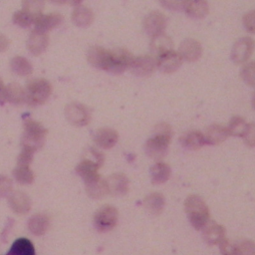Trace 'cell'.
Wrapping results in <instances>:
<instances>
[{
	"label": "cell",
	"mask_w": 255,
	"mask_h": 255,
	"mask_svg": "<svg viewBox=\"0 0 255 255\" xmlns=\"http://www.w3.org/2000/svg\"><path fill=\"white\" fill-rule=\"evenodd\" d=\"M240 74H241V78L245 83L255 87V61L246 63L242 67Z\"/></svg>",
	"instance_id": "cell-35"
},
{
	"label": "cell",
	"mask_w": 255,
	"mask_h": 255,
	"mask_svg": "<svg viewBox=\"0 0 255 255\" xmlns=\"http://www.w3.org/2000/svg\"><path fill=\"white\" fill-rule=\"evenodd\" d=\"M235 255H255V243L250 240L235 242Z\"/></svg>",
	"instance_id": "cell-36"
},
{
	"label": "cell",
	"mask_w": 255,
	"mask_h": 255,
	"mask_svg": "<svg viewBox=\"0 0 255 255\" xmlns=\"http://www.w3.org/2000/svg\"><path fill=\"white\" fill-rule=\"evenodd\" d=\"M178 54L182 60L193 62L200 58L202 54L201 44L195 39H185L181 42L178 50Z\"/></svg>",
	"instance_id": "cell-13"
},
{
	"label": "cell",
	"mask_w": 255,
	"mask_h": 255,
	"mask_svg": "<svg viewBox=\"0 0 255 255\" xmlns=\"http://www.w3.org/2000/svg\"><path fill=\"white\" fill-rule=\"evenodd\" d=\"M171 174L169 165L163 161H157L150 167V177L154 184H161L168 180Z\"/></svg>",
	"instance_id": "cell-21"
},
{
	"label": "cell",
	"mask_w": 255,
	"mask_h": 255,
	"mask_svg": "<svg viewBox=\"0 0 255 255\" xmlns=\"http://www.w3.org/2000/svg\"><path fill=\"white\" fill-rule=\"evenodd\" d=\"M156 69V59L151 55H142L133 57V60L129 66V70L132 74L140 77L150 75Z\"/></svg>",
	"instance_id": "cell-7"
},
{
	"label": "cell",
	"mask_w": 255,
	"mask_h": 255,
	"mask_svg": "<svg viewBox=\"0 0 255 255\" xmlns=\"http://www.w3.org/2000/svg\"><path fill=\"white\" fill-rule=\"evenodd\" d=\"M229 135L230 134L228 132L227 127L215 124V125L209 126L206 128L204 133V139H205V143L218 144L224 141Z\"/></svg>",
	"instance_id": "cell-19"
},
{
	"label": "cell",
	"mask_w": 255,
	"mask_h": 255,
	"mask_svg": "<svg viewBox=\"0 0 255 255\" xmlns=\"http://www.w3.org/2000/svg\"><path fill=\"white\" fill-rule=\"evenodd\" d=\"M6 255H35L33 243L24 237L16 239Z\"/></svg>",
	"instance_id": "cell-27"
},
{
	"label": "cell",
	"mask_w": 255,
	"mask_h": 255,
	"mask_svg": "<svg viewBox=\"0 0 255 255\" xmlns=\"http://www.w3.org/2000/svg\"><path fill=\"white\" fill-rule=\"evenodd\" d=\"M62 21V16L58 13H50L48 15L39 14L35 20L34 23L37 27V30H40L42 32H46L47 30H50L57 25H59Z\"/></svg>",
	"instance_id": "cell-23"
},
{
	"label": "cell",
	"mask_w": 255,
	"mask_h": 255,
	"mask_svg": "<svg viewBox=\"0 0 255 255\" xmlns=\"http://www.w3.org/2000/svg\"><path fill=\"white\" fill-rule=\"evenodd\" d=\"M4 99L13 104H21L26 101L25 90L18 84H11L5 88Z\"/></svg>",
	"instance_id": "cell-29"
},
{
	"label": "cell",
	"mask_w": 255,
	"mask_h": 255,
	"mask_svg": "<svg viewBox=\"0 0 255 255\" xmlns=\"http://www.w3.org/2000/svg\"><path fill=\"white\" fill-rule=\"evenodd\" d=\"M183 10L185 13L194 18L205 17L208 13V3L204 0L184 1Z\"/></svg>",
	"instance_id": "cell-22"
},
{
	"label": "cell",
	"mask_w": 255,
	"mask_h": 255,
	"mask_svg": "<svg viewBox=\"0 0 255 255\" xmlns=\"http://www.w3.org/2000/svg\"><path fill=\"white\" fill-rule=\"evenodd\" d=\"M24 127L25 131L22 141L23 148L34 151L43 144L47 130L43 128L42 125L33 120H27Z\"/></svg>",
	"instance_id": "cell-3"
},
{
	"label": "cell",
	"mask_w": 255,
	"mask_h": 255,
	"mask_svg": "<svg viewBox=\"0 0 255 255\" xmlns=\"http://www.w3.org/2000/svg\"><path fill=\"white\" fill-rule=\"evenodd\" d=\"M219 246L223 255H235V242L225 239L219 244Z\"/></svg>",
	"instance_id": "cell-40"
},
{
	"label": "cell",
	"mask_w": 255,
	"mask_h": 255,
	"mask_svg": "<svg viewBox=\"0 0 255 255\" xmlns=\"http://www.w3.org/2000/svg\"><path fill=\"white\" fill-rule=\"evenodd\" d=\"M242 21L246 30L255 34V9L245 13L242 18Z\"/></svg>",
	"instance_id": "cell-39"
},
{
	"label": "cell",
	"mask_w": 255,
	"mask_h": 255,
	"mask_svg": "<svg viewBox=\"0 0 255 255\" xmlns=\"http://www.w3.org/2000/svg\"><path fill=\"white\" fill-rule=\"evenodd\" d=\"M143 205L149 213L158 215L162 212L164 207V196L159 192L149 193L143 199Z\"/></svg>",
	"instance_id": "cell-24"
},
{
	"label": "cell",
	"mask_w": 255,
	"mask_h": 255,
	"mask_svg": "<svg viewBox=\"0 0 255 255\" xmlns=\"http://www.w3.org/2000/svg\"><path fill=\"white\" fill-rule=\"evenodd\" d=\"M171 136L172 129L168 124L160 123L156 125L154 127V134L144 144L145 153L154 159L162 158L167 151Z\"/></svg>",
	"instance_id": "cell-1"
},
{
	"label": "cell",
	"mask_w": 255,
	"mask_h": 255,
	"mask_svg": "<svg viewBox=\"0 0 255 255\" xmlns=\"http://www.w3.org/2000/svg\"><path fill=\"white\" fill-rule=\"evenodd\" d=\"M161 4L165 6L167 9L172 10H183L184 1H178V0H165L161 1Z\"/></svg>",
	"instance_id": "cell-42"
},
{
	"label": "cell",
	"mask_w": 255,
	"mask_h": 255,
	"mask_svg": "<svg viewBox=\"0 0 255 255\" xmlns=\"http://www.w3.org/2000/svg\"><path fill=\"white\" fill-rule=\"evenodd\" d=\"M252 104H253V107L255 108V93L253 94V98H252Z\"/></svg>",
	"instance_id": "cell-45"
},
{
	"label": "cell",
	"mask_w": 255,
	"mask_h": 255,
	"mask_svg": "<svg viewBox=\"0 0 255 255\" xmlns=\"http://www.w3.org/2000/svg\"><path fill=\"white\" fill-rule=\"evenodd\" d=\"M72 18L74 22L79 26H88L93 22V11L86 6H79L73 12Z\"/></svg>",
	"instance_id": "cell-30"
},
{
	"label": "cell",
	"mask_w": 255,
	"mask_h": 255,
	"mask_svg": "<svg viewBox=\"0 0 255 255\" xmlns=\"http://www.w3.org/2000/svg\"><path fill=\"white\" fill-rule=\"evenodd\" d=\"M182 59L179 54L175 51L167 52L156 58V68L166 74L175 72L181 65Z\"/></svg>",
	"instance_id": "cell-12"
},
{
	"label": "cell",
	"mask_w": 255,
	"mask_h": 255,
	"mask_svg": "<svg viewBox=\"0 0 255 255\" xmlns=\"http://www.w3.org/2000/svg\"><path fill=\"white\" fill-rule=\"evenodd\" d=\"M48 36L45 32L40 30H34L28 40V48L31 53L38 55L41 54L48 45Z\"/></svg>",
	"instance_id": "cell-20"
},
{
	"label": "cell",
	"mask_w": 255,
	"mask_h": 255,
	"mask_svg": "<svg viewBox=\"0 0 255 255\" xmlns=\"http://www.w3.org/2000/svg\"><path fill=\"white\" fill-rule=\"evenodd\" d=\"M66 117L76 126H85L90 122L91 116L89 110L82 104L73 103L66 108Z\"/></svg>",
	"instance_id": "cell-11"
},
{
	"label": "cell",
	"mask_w": 255,
	"mask_h": 255,
	"mask_svg": "<svg viewBox=\"0 0 255 255\" xmlns=\"http://www.w3.org/2000/svg\"><path fill=\"white\" fill-rule=\"evenodd\" d=\"M8 46V40L5 36L0 34V52L4 51Z\"/></svg>",
	"instance_id": "cell-43"
},
{
	"label": "cell",
	"mask_w": 255,
	"mask_h": 255,
	"mask_svg": "<svg viewBox=\"0 0 255 255\" xmlns=\"http://www.w3.org/2000/svg\"><path fill=\"white\" fill-rule=\"evenodd\" d=\"M34 20L35 16L26 9L20 10L14 14V22L20 26H29Z\"/></svg>",
	"instance_id": "cell-37"
},
{
	"label": "cell",
	"mask_w": 255,
	"mask_h": 255,
	"mask_svg": "<svg viewBox=\"0 0 255 255\" xmlns=\"http://www.w3.org/2000/svg\"><path fill=\"white\" fill-rule=\"evenodd\" d=\"M11 68L16 74L21 76L28 75L32 71V66L29 61L22 57H15L11 61Z\"/></svg>",
	"instance_id": "cell-33"
},
{
	"label": "cell",
	"mask_w": 255,
	"mask_h": 255,
	"mask_svg": "<svg viewBox=\"0 0 255 255\" xmlns=\"http://www.w3.org/2000/svg\"><path fill=\"white\" fill-rule=\"evenodd\" d=\"M88 61L95 67L110 71L112 66V51L95 46L88 51Z\"/></svg>",
	"instance_id": "cell-8"
},
{
	"label": "cell",
	"mask_w": 255,
	"mask_h": 255,
	"mask_svg": "<svg viewBox=\"0 0 255 255\" xmlns=\"http://www.w3.org/2000/svg\"><path fill=\"white\" fill-rule=\"evenodd\" d=\"M149 47H150L151 53L155 56V59H156L157 57L172 51L173 43L171 41V38L168 35L164 33H160L151 37Z\"/></svg>",
	"instance_id": "cell-15"
},
{
	"label": "cell",
	"mask_w": 255,
	"mask_h": 255,
	"mask_svg": "<svg viewBox=\"0 0 255 255\" xmlns=\"http://www.w3.org/2000/svg\"><path fill=\"white\" fill-rule=\"evenodd\" d=\"M247 124L248 123H246V121L243 118L233 117L230 120L228 127H227L229 134L236 135V136H242L245 131V128L247 127Z\"/></svg>",
	"instance_id": "cell-32"
},
{
	"label": "cell",
	"mask_w": 255,
	"mask_h": 255,
	"mask_svg": "<svg viewBox=\"0 0 255 255\" xmlns=\"http://www.w3.org/2000/svg\"><path fill=\"white\" fill-rule=\"evenodd\" d=\"M184 207L188 219L192 226L197 229H203L209 222V209L204 200L195 194L189 195L184 202Z\"/></svg>",
	"instance_id": "cell-2"
},
{
	"label": "cell",
	"mask_w": 255,
	"mask_h": 255,
	"mask_svg": "<svg viewBox=\"0 0 255 255\" xmlns=\"http://www.w3.org/2000/svg\"><path fill=\"white\" fill-rule=\"evenodd\" d=\"M9 204L17 213H26L31 205L29 197L21 191H14L11 193L9 196Z\"/></svg>",
	"instance_id": "cell-26"
},
{
	"label": "cell",
	"mask_w": 255,
	"mask_h": 255,
	"mask_svg": "<svg viewBox=\"0 0 255 255\" xmlns=\"http://www.w3.org/2000/svg\"><path fill=\"white\" fill-rule=\"evenodd\" d=\"M182 146L188 149H198L204 145V134L199 130H190L180 137Z\"/></svg>",
	"instance_id": "cell-25"
},
{
	"label": "cell",
	"mask_w": 255,
	"mask_h": 255,
	"mask_svg": "<svg viewBox=\"0 0 255 255\" xmlns=\"http://www.w3.org/2000/svg\"><path fill=\"white\" fill-rule=\"evenodd\" d=\"M245 143L249 146H255V123H248L242 135Z\"/></svg>",
	"instance_id": "cell-38"
},
{
	"label": "cell",
	"mask_w": 255,
	"mask_h": 255,
	"mask_svg": "<svg viewBox=\"0 0 255 255\" xmlns=\"http://www.w3.org/2000/svg\"><path fill=\"white\" fill-rule=\"evenodd\" d=\"M133 60L132 54L125 48H118L112 51V66L111 72L122 73L129 66Z\"/></svg>",
	"instance_id": "cell-10"
},
{
	"label": "cell",
	"mask_w": 255,
	"mask_h": 255,
	"mask_svg": "<svg viewBox=\"0 0 255 255\" xmlns=\"http://www.w3.org/2000/svg\"><path fill=\"white\" fill-rule=\"evenodd\" d=\"M86 188L89 195L93 198H101L107 193H109L106 180L103 179L102 177H99L96 180L86 183Z\"/></svg>",
	"instance_id": "cell-31"
},
{
	"label": "cell",
	"mask_w": 255,
	"mask_h": 255,
	"mask_svg": "<svg viewBox=\"0 0 255 255\" xmlns=\"http://www.w3.org/2000/svg\"><path fill=\"white\" fill-rule=\"evenodd\" d=\"M14 176L20 183H31L33 181V172L28 165L18 164L13 171Z\"/></svg>",
	"instance_id": "cell-34"
},
{
	"label": "cell",
	"mask_w": 255,
	"mask_h": 255,
	"mask_svg": "<svg viewBox=\"0 0 255 255\" xmlns=\"http://www.w3.org/2000/svg\"><path fill=\"white\" fill-rule=\"evenodd\" d=\"M108 192L114 195H124L128 191V179L124 173L111 174L106 179Z\"/></svg>",
	"instance_id": "cell-14"
},
{
	"label": "cell",
	"mask_w": 255,
	"mask_h": 255,
	"mask_svg": "<svg viewBox=\"0 0 255 255\" xmlns=\"http://www.w3.org/2000/svg\"><path fill=\"white\" fill-rule=\"evenodd\" d=\"M4 93H5V87H4V85H3V83L0 79V100L4 99Z\"/></svg>",
	"instance_id": "cell-44"
},
{
	"label": "cell",
	"mask_w": 255,
	"mask_h": 255,
	"mask_svg": "<svg viewBox=\"0 0 255 255\" xmlns=\"http://www.w3.org/2000/svg\"><path fill=\"white\" fill-rule=\"evenodd\" d=\"M119 139V133L117 130L111 128H102L96 130L94 134L95 142L103 148L113 147Z\"/></svg>",
	"instance_id": "cell-18"
},
{
	"label": "cell",
	"mask_w": 255,
	"mask_h": 255,
	"mask_svg": "<svg viewBox=\"0 0 255 255\" xmlns=\"http://www.w3.org/2000/svg\"><path fill=\"white\" fill-rule=\"evenodd\" d=\"M166 17L163 13L159 11H151L148 13L143 20V28L145 32L152 36L163 33V30L166 27Z\"/></svg>",
	"instance_id": "cell-9"
},
{
	"label": "cell",
	"mask_w": 255,
	"mask_h": 255,
	"mask_svg": "<svg viewBox=\"0 0 255 255\" xmlns=\"http://www.w3.org/2000/svg\"><path fill=\"white\" fill-rule=\"evenodd\" d=\"M12 187L11 180L6 176L0 175V196H4L10 192Z\"/></svg>",
	"instance_id": "cell-41"
},
{
	"label": "cell",
	"mask_w": 255,
	"mask_h": 255,
	"mask_svg": "<svg viewBox=\"0 0 255 255\" xmlns=\"http://www.w3.org/2000/svg\"><path fill=\"white\" fill-rule=\"evenodd\" d=\"M255 47V42L250 37H242L238 39L231 51V58L234 63L242 64L245 63L253 53Z\"/></svg>",
	"instance_id": "cell-6"
},
{
	"label": "cell",
	"mask_w": 255,
	"mask_h": 255,
	"mask_svg": "<svg viewBox=\"0 0 255 255\" xmlns=\"http://www.w3.org/2000/svg\"><path fill=\"white\" fill-rule=\"evenodd\" d=\"M52 87L50 83L44 79H34L30 81L26 87V101L30 105L43 104L50 96Z\"/></svg>",
	"instance_id": "cell-4"
},
{
	"label": "cell",
	"mask_w": 255,
	"mask_h": 255,
	"mask_svg": "<svg viewBox=\"0 0 255 255\" xmlns=\"http://www.w3.org/2000/svg\"><path fill=\"white\" fill-rule=\"evenodd\" d=\"M203 239L209 245H219L225 240V229L215 222H208L203 228Z\"/></svg>",
	"instance_id": "cell-17"
},
{
	"label": "cell",
	"mask_w": 255,
	"mask_h": 255,
	"mask_svg": "<svg viewBox=\"0 0 255 255\" xmlns=\"http://www.w3.org/2000/svg\"><path fill=\"white\" fill-rule=\"evenodd\" d=\"M101 164L91 158H84L77 166V172L84 178L85 182H91L93 180L98 179L100 174L98 173V169L100 168Z\"/></svg>",
	"instance_id": "cell-16"
},
{
	"label": "cell",
	"mask_w": 255,
	"mask_h": 255,
	"mask_svg": "<svg viewBox=\"0 0 255 255\" xmlns=\"http://www.w3.org/2000/svg\"><path fill=\"white\" fill-rule=\"evenodd\" d=\"M119 213L113 205H103L97 210L94 216V223L99 231L105 232L113 229L118 222Z\"/></svg>",
	"instance_id": "cell-5"
},
{
	"label": "cell",
	"mask_w": 255,
	"mask_h": 255,
	"mask_svg": "<svg viewBox=\"0 0 255 255\" xmlns=\"http://www.w3.org/2000/svg\"><path fill=\"white\" fill-rule=\"evenodd\" d=\"M28 227L32 233L42 235L49 227V218L45 214H35L29 219Z\"/></svg>",
	"instance_id": "cell-28"
}]
</instances>
